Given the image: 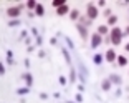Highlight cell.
I'll use <instances>...</instances> for the list:
<instances>
[{
	"instance_id": "16",
	"label": "cell",
	"mask_w": 129,
	"mask_h": 103,
	"mask_svg": "<svg viewBox=\"0 0 129 103\" xmlns=\"http://www.w3.org/2000/svg\"><path fill=\"white\" fill-rule=\"evenodd\" d=\"M37 2H35V0H28L27 4H25V8H28V10H35V8H37Z\"/></svg>"
},
{
	"instance_id": "2",
	"label": "cell",
	"mask_w": 129,
	"mask_h": 103,
	"mask_svg": "<svg viewBox=\"0 0 129 103\" xmlns=\"http://www.w3.org/2000/svg\"><path fill=\"white\" fill-rule=\"evenodd\" d=\"M23 8H25V5H23V4H18V5H15V7H8V8H7V15H8V18H10V20L18 18Z\"/></svg>"
},
{
	"instance_id": "25",
	"label": "cell",
	"mask_w": 129,
	"mask_h": 103,
	"mask_svg": "<svg viewBox=\"0 0 129 103\" xmlns=\"http://www.w3.org/2000/svg\"><path fill=\"white\" fill-rule=\"evenodd\" d=\"M104 5H106V2L104 0H99L98 4H96V7H104Z\"/></svg>"
},
{
	"instance_id": "3",
	"label": "cell",
	"mask_w": 129,
	"mask_h": 103,
	"mask_svg": "<svg viewBox=\"0 0 129 103\" xmlns=\"http://www.w3.org/2000/svg\"><path fill=\"white\" fill-rule=\"evenodd\" d=\"M98 15H99L98 7H96L94 4H88L86 5V17H88V18H89V20H96Z\"/></svg>"
},
{
	"instance_id": "19",
	"label": "cell",
	"mask_w": 129,
	"mask_h": 103,
	"mask_svg": "<svg viewBox=\"0 0 129 103\" xmlns=\"http://www.w3.org/2000/svg\"><path fill=\"white\" fill-rule=\"evenodd\" d=\"M23 78H25V81H27V85L30 87V85H31V81H33V78H31V75H30V73H25V75H23Z\"/></svg>"
},
{
	"instance_id": "6",
	"label": "cell",
	"mask_w": 129,
	"mask_h": 103,
	"mask_svg": "<svg viewBox=\"0 0 129 103\" xmlns=\"http://www.w3.org/2000/svg\"><path fill=\"white\" fill-rule=\"evenodd\" d=\"M76 30H78V33L81 35V38H83V40H88V37H89V32H88L86 27H83L81 23H76ZM89 38H91V37H89Z\"/></svg>"
},
{
	"instance_id": "4",
	"label": "cell",
	"mask_w": 129,
	"mask_h": 103,
	"mask_svg": "<svg viewBox=\"0 0 129 103\" xmlns=\"http://www.w3.org/2000/svg\"><path fill=\"white\" fill-rule=\"evenodd\" d=\"M104 60H106L108 63H114V61L118 60L116 50H114V48H109V50H106V53H104Z\"/></svg>"
},
{
	"instance_id": "29",
	"label": "cell",
	"mask_w": 129,
	"mask_h": 103,
	"mask_svg": "<svg viewBox=\"0 0 129 103\" xmlns=\"http://www.w3.org/2000/svg\"><path fill=\"white\" fill-rule=\"evenodd\" d=\"M0 73H2V75L5 73V67H4V65H0Z\"/></svg>"
},
{
	"instance_id": "27",
	"label": "cell",
	"mask_w": 129,
	"mask_h": 103,
	"mask_svg": "<svg viewBox=\"0 0 129 103\" xmlns=\"http://www.w3.org/2000/svg\"><path fill=\"white\" fill-rule=\"evenodd\" d=\"M124 35H126V37H129V25L126 27V30H124Z\"/></svg>"
},
{
	"instance_id": "18",
	"label": "cell",
	"mask_w": 129,
	"mask_h": 103,
	"mask_svg": "<svg viewBox=\"0 0 129 103\" xmlns=\"http://www.w3.org/2000/svg\"><path fill=\"white\" fill-rule=\"evenodd\" d=\"M61 52H63V57H64V60H66V63H71V57H70L68 50H66V48H63Z\"/></svg>"
},
{
	"instance_id": "31",
	"label": "cell",
	"mask_w": 129,
	"mask_h": 103,
	"mask_svg": "<svg viewBox=\"0 0 129 103\" xmlns=\"http://www.w3.org/2000/svg\"><path fill=\"white\" fill-rule=\"evenodd\" d=\"M124 50H126V52H129V42H127V43L124 45Z\"/></svg>"
},
{
	"instance_id": "28",
	"label": "cell",
	"mask_w": 129,
	"mask_h": 103,
	"mask_svg": "<svg viewBox=\"0 0 129 103\" xmlns=\"http://www.w3.org/2000/svg\"><path fill=\"white\" fill-rule=\"evenodd\" d=\"M76 101H83V96H81V95H76Z\"/></svg>"
},
{
	"instance_id": "7",
	"label": "cell",
	"mask_w": 129,
	"mask_h": 103,
	"mask_svg": "<svg viewBox=\"0 0 129 103\" xmlns=\"http://www.w3.org/2000/svg\"><path fill=\"white\" fill-rule=\"evenodd\" d=\"M70 7H68V4L66 5H63V7H60V8H56V15L58 17H64V15H70Z\"/></svg>"
},
{
	"instance_id": "22",
	"label": "cell",
	"mask_w": 129,
	"mask_h": 103,
	"mask_svg": "<svg viewBox=\"0 0 129 103\" xmlns=\"http://www.w3.org/2000/svg\"><path fill=\"white\" fill-rule=\"evenodd\" d=\"M17 25H20V20H18V18L10 20V22H8V27H17Z\"/></svg>"
},
{
	"instance_id": "24",
	"label": "cell",
	"mask_w": 129,
	"mask_h": 103,
	"mask_svg": "<svg viewBox=\"0 0 129 103\" xmlns=\"http://www.w3.org/2000/svg\"><path fill=\"white\" fill-rule=\"evenodd\" d=\"M103 15H104V17H108V18H109V17L113 15V13H111V8H104V10H103Z\"/></svg>"
},
{
	"instance_id": "8",
	"label": "cell",
	"mask_w": 129,
	"mask_h": 103,
	"mask_svg": "<svg viewBox=\"0 0 129 103\" xmlns=\"http://www.w3.org/2000/svg\"><path fill=\"white\" fill-rule=\"evenodd\" d=\"M109 27H108V25H99L98 27V30H96V33H99L101 35V37H104V35H109Z\"/></svg>"
},
{
	"instance_id": "23",
	"label": "cell",
	"mask_w": 129,
	"mask_h": 103,
	"mask_svg": "<svg viewBox=\"0 0 129 103\" xmlns=\"http://www.w3.org/2000/svg\"><path fill=\"white\" fill-rule=\"evenodd\" d=\"M93 60H94L96 65H99V63L103 61V55H94V58H93Z\"/></svg>"
},
{
	"instance_id": "21",
	"label": "cell",
	"mask_w": 129,
	"mask_h": 103,
	"mask_svg": "<svg viewBox=\"0 0 129 103\" xmlns=\"http://www.w3.org/2000/svg\"><path fill=\"white\" fill-rule=\"evenodd\" d=\"M28 92H30V90H28V87H25V88H18V90H17V93H18V95H27Z\"/></svg>"
},
{
	"instance_id": "15",
	"label": "cell",
	"mask_w": 129,
	"mask_h": 103,
	"mask_svg": "<svg viewBox=\"0 0 129 103\" xmlns=\"http://www.w3.org/2000/svg\"><path fill=\"white\" fill-rule=\"evenodd\" d=\"M35 13H37L38 17H43V15H45V8H43L42 4H38V5H37V8H35Z\"/></svg>"
},
{
	"instance_id": "30",
	"label": "cell",
	"mask_w": 129,
	"mask_h": 103,
	"mask_svg": "<svg viewBox=\"0 0 129 103\" xmlns=\"http://www.w3.org/2000/svg\"><path fill=\"white\" fill-rule=\"evenodd\" d=\"M64 38H66V42H68V45H70V47H71V48H73V43H71V40H70L68 37H64Z\"/></svg>"
},
{
	"instance_id": "1",
	"label": "cell",
	"mask_w": 129,
	"mask_h": 103,
	"mask_svg": "<svg viewBox=\"0 0 129 103\" xmlns=\"http://www.w3.org/2000/svg\"><path fill=\"white\" fill-rule=\"evenodd\" d=\"M109 38H111V43H113L114 47H119L122 43V38H124V32L119 27H114V28H111V32H109Z\"/></svg>"
},
{
	"instance_id": "12",
	"label": "cell",
	"mask_w": 129,
	"mask_h": 103,
	"mask_svg": "<svg viewBox=\"0 0 129 103\" xmlns=\"http://www.w3.org/2000/svg\"><path fill=\"white\" fill-rule=\"evenodd\" d=\"M109 80H111V83H114V85H121V76H119V75H114V73H113V75H109Z\"/></svg>"
},
{
	"instance_id": "32",
	"label": "cell",
	"mask_w": 129,
	"mask_h": 103,
	"mask_svg": "<svg viewBox=\"0 0 129 103\" xmlns=\"http://www.w3.org/2000/svg\"><path fill=\"white\" fill-rule=\"evenodd\" d=\"M66 103H71V101H66Z\"/></svg>"
},
{
	"instance_id": "14",
	"label": "cell",
	"mask_w": 129,
	"mask_h": 103,
	"mask_svg": "<svg viewBox=\"0 0 129 103\" xmlns=\"http://www.w3.org/2000/svg\"><path fill=\"white\" fill-rule=\"evenodd\" d=\"M91 22H93V20H89V18H88V17H81V18H80V23H81V25H83V27H91Z\"/></svg>"
},
{
	"instance_id": "11",
	"label": "cell",
	"mask_w": 129,
	"mask_h": 103,
	"mask_svg": "<svg viewBox=\"0 0 129 103\" xmlns=\"http://www.w3.org/2000/svg\"><path fill=\"white\" fill-rule=\"evenodd\" d=\"M70 18H71L73 22H76V20H80V18H81V15H80V10H76V8H75V10H71V12H70Z\"/></svg>"
},
{
	"instance_id": "26",
	"label": "cell",
	"mask_w": 129,
	"mask_h": 103,
	"mask_svg": "<svg viewBox=\"0 0 129 103\" xmlns=\"http://www.w3.org/2000/svg\"><path fill=\"white\" fill-rule=\"evenodd\" d=\"M60 83H61V85L66 83V78H64V76H60Z\"/></svg>"
},
{
	"instance_id": "9",
	"label": "cell",
	"mask_w": 129,
	"mask_h": 103,
	"mask_svg": "<svg viewBox=\"0 0 129 103\" xmlns=\"http://www.w3.org/2000/svg\"><path fill=\"white\" fill-rule=\"evenodd\" d=\"M111 85H113V83H111L109 78H104V80L101 81V90H103V92H109V90H111Z\"/></svg>"
},
{
	"instance_id": "10",
	"label": "cell",
	"mask_w": 129,
	"mask_h": 103,
	"mask_svg": "<svg viewBox=\"0 0 129 103\" xmlns=\"http://www.w3.org/2000/svg\"><path fill=\"white\" fill-rule=\"evenodd\" d=\"M116 23H118V15H111L109 18H108V27H118V25H116Z\"/></svg>"
},
{
	"instance_id": "5",
	"label": "cell",
	"mask_w": 129,
	"mask_h": 103,
	"mask_svg": "<svg viewBox=\"0 0 129 103\" xmlns=\"http://www.w3.org/2000/svg\"><path fill=\"white\" fill-rule=\"evenodd\" d=\"M103 42H104V38H103L99 33H93L91 35V48H98Z\"/></svg>"
},
{
	"instance_id": "20",
	"label": "cell",
	"mask_w": 129,
	"mask_h": 103,
	"mask_svg": "<svg viewBox=\"0 0 129 103\" xmlns=\"http://www.w3.org/2000/svg\"><path fill=\"white\" fill-rule=\"evenodd\" d=\"M70 81H71V83H75V81H76V72L73 68H71V72H70Z\"/></svg>"
},
{
	"instance_id": "13",
	"label": "cell",
	"mask_w": 129,
	"mask_h": 103,
	"mask_svg": "<svg viewBox=\"0 0 129 103\" xmlns=\"http://www.w3.org/2000/svg\"><path fill=\"white\" fill-rule=\"evenodd\" d=\"M116 61H118L119 67H126V65H127V58H126L124 55H118V60H116Z\"/></svg>"
},
{
	"instance_id": "17",
	"label": "cell",
	"mask_w": 129,
	"mask_h": 103,
	"mask_svg": "<svg viewBox=\"0 0 129 103\" xmlns=\"http://www.w3.org/2000/svg\"><path fill=\"white\" fill-rule=\"evenodd\" d=\"M51 5H53L55 8H60V7H63V5H66V0H53Z\"/></svg>"
}]
</instances>
